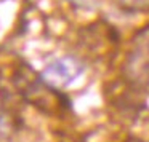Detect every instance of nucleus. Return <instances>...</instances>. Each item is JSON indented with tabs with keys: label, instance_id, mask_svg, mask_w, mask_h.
<instances>
[{
	"label": "nucleus",
	"instance_id": "7ed1b4c3",
	"mask_svg": "<svg viewBox=\"0 0 149 142\" xmlns=\"http://www.w3.org/2000/svg\"><path fill=\"white\" fill-rule=\"evenodd\" d=\"M82 74H84V64L77 58L63 56V58H58L50 62L43 69L40 77L50 86L56 88V90H63L71 83H74Z\"/></svg>",
	"mask_w": 149,
	"mask_h": 142
},
{
	"label": "nucleus",
	"instance_id": "20e7f679",
	"mask_svg": "<svg viewBox=\"0 0 149 142\" xmlns=\"http://www.w3.org/2000/svg\"><path fill=\"white\" fill-rule=\"evenodd\" d=\"M80 40L91 53H104L103 50H107L109 46L112 48L119 43V32L112 24L96 21L82 30Z\"/></svg>",
	"mask_w": 149,
	"mask_h": 142
},
{
	"label": "nucleus",
	"instance_id": "0eeeda50",
	"mask_svg": "<svg viewBox=\"0 0 149 142\" xmlns=\"http://www.w3.org/2000/svg\"><path fill=\"white\" fill-rule=\"evenodd\" d=\"M127 142H144V141H141V139H136V137H130Z\"/></svg>",
	"mask_w": 149,
	"mask_h": 142
},
{
	"label": "nucleus",
	"instance_id": "423d86ee",
	"mask_svg": "<svg viewBox=\"0 0 149 142\" xmlns=\"http://www.w3.org/2000/svg\"><path fill=\"white\" fill-rule=\"evenodd\" d=\"M114 2H116L122 10L132 11V13L149 10V0H114Z\"/></svg>",
	"mask_w": 149,
	"mask_h": 142
},
{
	"label": "nucleus",
	"instance_id": "f03ea898",
	"mask_svg": "<svg viewBox=\"0 0 149 142\" xmlns=\"http://www.w3.org/2000/svg\"><path fill=\"white\" fill-rule=\"evenodd\" d=\"M123 81L135 91L149 88V24L130 40L122 65Z\"/></svg>",
	"mask_w": 149,
	"mask_h": 142
},
{
	"label": "nucleus",
	"instance_id": "39448f33",
	"mask_svg": "<svg viewBox=\"0 0 149 142\" xmlns=\"http://www.w3.org/2000/svg\"><path fill=\"white\" fill-rule=\"evenodd\" d=\"M16 131V121L7 110L0 109V142L10 141Z\"/></svg>",
	"mask_w": 149,
	"mask_h": 142
},
{
	"label": "nucleus",
	"instance_id": "f257e3e1",
	"mask_svg": "<svg viewBox=\"0 0 149 142\" xmlns=\"http://www.w3.org/2000/svg\"><path fill=\"white\" fill-rule=\"evenodd\" d=\"M13 83L24 101L36 105L40 112L56 115L71 107V101L61 90L50 86L40 75H37L29 65L21 64L13 74Z\"/></svg>",
	"mask_w": 149,
	"mask_h": 142
}]
</instances>
